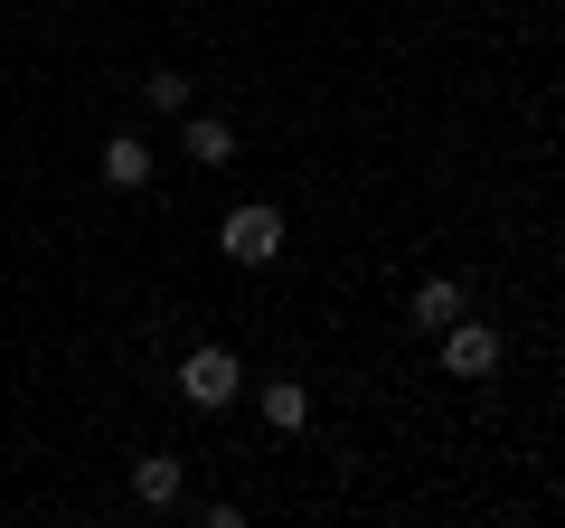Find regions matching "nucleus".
<instances>
[{"mask_svg": "<svg viewBox=\"0 0 565 528\" xmlns=\"http://www.w3.org/2000/svg\"><path fill=\"white\" fill-rule=\"evenodd\" d=\"M444 368H452V378H490V368H500V330L452 311V321H444Z\"/></svg>", "mask_w": 565, "mask_h": 528, "instance_id": "3", "label": "nucleus"}, {"mask_svg": "<svg viewBox=\"0 0 565 528\" xmlns=\"http://www.w3.org/2000/svg\"><path fill=\"white\" fill-rule=\"evenodd\" d=\"M180 482H189L180 453H141V463H132V500L141 509H170V500H180Z\"/></svg>", "mask_w": 565, "mask_h": 528, "instance_id": "7", "label": "nucleus"}, {"mask_svg": "<svg viewBox=\"0 0 565 528\" xmlns=\"http://www.w3.org/2000/svg\"><path fill=\"white\" fill-rule=\"evenodd\" d=\"M180 397H189L199 415L236 406V397H245V368H236V349H217V340H207V349H189V359H180Z\"/></svg>", "mask_w": 565, "mask_h": 528, "instance_id": "2", "label": "nucleus"}, {"mask_svg": "<svg viewBox=\"0 0 565 528\" xmlns=\"http://www.w3.org/2000/svg\"><path fill=\"white\" fill-rule=\"evenodd\" d=\"M452 311H462V284H452V274H424V284H415V321H424V330H444Z\"/></svg>", "mask_w": 565, "mask_h": 528, "instance_id": "8", "label": "nucleus"}, {"mask_svg": "<svg viewBox=\"0 0 565 528\" xmlns=\"http://www.w3.org/2000/svg\"><path fill=\"white\" fill-rule=\"evenodd\" d=\"M255 415H264L274 434H302V425H311V387H302V378H274V387H255Z\"/></svg>", "mask_w": 565, "mask_h": 528, "instance_id": "4", "label": "nucleus"}, {"mask_svg": "<svg viewBox=\"0 0 565 528\" xmlns=\"http://www.w3.org/2000/svg\"><path fill=\"white\" fill-rule=\"evenodd\" d=\"M95 170H104V189H141L151 180V142H141V133H114V142L95 151Z\"/></svg>", "mask_w": 565, "mask_h": 528, "instance_id": "5", "label": "nucleus"}, {"mask_svg": "<svg viewBox=\"0 0 565 528\" xmlns=\"http://www.w3.org/2000/svg\"><path fill=\"white\" fill-rule=\"evenodd\" d=\"M141 104H151V114H189V76L180 66H151V76H141Z\"/></svg>", "mask_w": 565, "mask_h": 528, "instance_id": "9", "label": "nucleus"}, {"mask_svg": "<svg viewBox=\"0 0 565 528\" xmlns=\"http://www.w3.org/2000/svg\"><path fill=\"white\" fill-rule=\"evenodd\" d=\"M217 255H226V264H274V255H282V208H274V199H245V208H226V226H217Z\"/></svg>", "mask_w": 565, "mask_h": 528, "instance_id": "1", "label": "nucleus"}, {"mask_svg": "<svg viewBox=\"0 0 565 528\" xmlns=\"http://www.w3.org/2000/svg\"><path fill=\"white\" fill-rule=\"evenodd\" d=\"M180 142H189V161L226 170V161H236V123H226V114H189V123H180Z\"/></svg>", "mask_w": 565, "mask_h": 528, "instance_id": "6", "label": "nucleus"}]
</instances>
